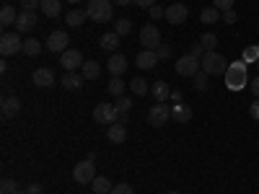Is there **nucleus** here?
<instances>
[{"label": "nucleus", "instance_id": "obj_1", "mask_svg": "<svg viewBox=\"0 0 259 194\" xmlns=\"http://www.w3.org/2000/svg\"><path fill=\"white\" fill-rule=\"evenodd\" d=\"M223 78H226V85H228L231 91H241L244 85L249 83V75H246V62H244V60L231 62Z\"/></svg>", "mask_w": 259, "mask_h": 194}, {"label": "nucleus", "instance_id": "obj_37", "mask_svg": "<svg viewBox=\"0 0 259 194\" xmlns=\"http://www.w3.org/2000/svg\"><path fill=\"white\" fill-rule=\"evenodd\" d=\"M13 191H18V184L13 179H3V181H0V194H13Z\"/></svg>", "mask_w": 259, "mask_h": 194}, {"label": "nucleus", "instance_id": "obj_3", "mask_svg": "<svg viewBox=\"0 0 259 194\" xmlns=\"http://www.w3.org/2000/svg\"><path fill=\"white\" fill-rule=\"evenodd\" d=\"M200 62H202V70L207 75H226V70H228V62H226V57L218 50H215V52H205Z\"/></svg>", "mask_w": 259, "mask_h": 194}, {"label": "nucleus", "instance_id": "obj_54", "mask_svg": "<svg viewBox=\"0 0 259 194\" xmlns=\"http://www.w3.org/2000/svg\"><path fill=\"white\" fill-rule=\"evenodd\" d=\"M256 68H259V62H256Z\"/></svg>", "mask_w": 259, "mask_h": 194}, {"label": "nucleus", "instance_id": "obj_2", "mask_svg": "<svg viewBox=\"0 0 259 194\" xmlns=\"http://www.w3.org/2000/svg\"><path fill=\"white\" fill-rule=\"evenodd\" d=\"M85 13H89V18L96 21V24H109L112 21V0H89Z\"/></svg>", "mask_w": 259, "mask_h": 194}, {"label": "nucleus", "instance_id": "obj_49", "mask_svg": "<svg viewBox=\"0 0 259 194\" xmlns=\"http://www.w3.org/2000/svg\"><path fill=\"white\" fill-rule=\"evenodd\" d=\"M171 99H174V104L182 101V91H171Z\"/></svg>", "mask_w": 259, "mask_h": 194}, {"label": "nucleus", "instance_id": "obj_44", "mask_svg": "<svg viewBox=\"0 0 259 194\" xmlns=\"http://www.w3.org/2000/svg\"><path fill=\"white\" fill-rule=\"evenodd\" d=\"M156 52H158V60H168V57H171V47H168V44H161Z\"/></svg>", "mask_w": 259, "mask_h": 194}, {"label": "nucleus", "instance_id": "obj_19", "mask_svg": "<svg viewBox=\"0 0 259 194\" xmlns=\"http://www.w3.org/2000/svg\"><path fill=\"white\" fill-rule=\"evenodd\" d=\"M171 119H177L179 124H187L192 119V106H187L184 101L174 104V106H171Z\"/></svg>", "mask_w": 259, "mask_h": 194}, {"label": "nucleus", "instance_id": "obj_45", "mask_svg": "<svg viewBox=\"0 0 259 194\" xmlns=\"http://www.w3.org/2000/svg\"><path fill=\"white\" fill-rule=\"evenodd\" d=\"M133 3L138 8H153V6H158V0H133Z\"/></svg>", "mask_w": 259, "mask_h": 194}, {"label": "nucleus", "instance_id": "obj_34", "mask_svg": "<svg viewBox=\"0 0 259 194\" xmlns=\"http://www.w3.org/2000/svg\"><path fill=\"white\" fill-rule=\"evenodd\" d=\"M114 31H117L119 36H127L130 31H133V21H130V18H119L117 24H114Z\"/></svg>", "mask_w": 259, "mask_h": 194}, {"label": "nucleus", "instance_id": "obj_51", "mask_svg": "<svg viewBox=\"0 0 259 194\" xmlns=\"http://www.w3.org/2000/svg\"><path fill=\"white\" fill-rule=\"evenodd\" d=\"M13 194H29V191H21V189H18V191H13Z\"/></svg>", "mask_w": 259, "mask_h": 194}, {"label": "nucleus", "instance_id": "obj_46", "mask_svg": "<svg viewBox=\"0 0 259 194\" xmlns=\"http://www.w3.org/2000/svg\"><path fill=\"white\" fill-rule=\"evenodd\" d=\"M249 88H251L254 99H259V75H256V78H251V83H249Z\"/></svg>", "mask_w": 259, "mask_h": 194}, {"label": "nucleus", "instance_id": "obj_43", "mask_svg": "<svg viewBox=\"0 0 259 194\" xmlns=\"http://www.w3.org/2000/svg\"><path fill=\"white\" fill-rule=\"evenodd\" d=\"M249 117H251V119H259V99H254V101L249 104Z\"/></svg>", "mask_w": 259, "mask_h": 194}, {"label": "nucleus", "instance_id": "obj_36", "mask_svg": "<svg viewBox=\"0 0 259 194\" xmlns=\"http://www.w3.org/2000/svg\"><path fill=\"white\" fill-rule=\"evenodd\" d=\"M207 73L202 70V73H197V75H194V88H197V91H207Z\"/></svg>", "mask_w": 259, "mask_h": 194}, {"label": "nucleus", "instance_id": "obj_10", "mask_svg": "<svg viewBox=\"0 0 259 194\" xmlns=\"http://www.w3.org/2000/svg\"><path fill=\"white\" fill-rule=\"evenodd\" d=\"M39 24V16L34 11H21L18 18H16V31L18 34H31Z\"/></svg>", "mask_w": 259, "mask_h": 194}, {"label": "nucleus", "instance_id": "obj_9", "mask_svg": "<svg viewBox=\"0 0 259 194\" xmlns=\"http://www.w3.org/2000/svg\"><path fill=\"white\" fill-rule=\"evenodd\" d=\"M94 119L99 122V124H114V122H119V114H117V106L114 104H99L96 109H94Z\"/></svg>", "mask_w": 259, "mask_h": 194}, {"label": "nucleus", "instance_id": "obj_31", "mask_svg": "<svg viewBox=\"0 0 259 194\" xmlns=\"http://www.w3.org/2000/svg\"><path fill=\"white\" fill-rule=\"evenodd\" d=\"M130 91H133L138 99H143V96L150 91V85L145 83V78H133V83H130Z\"/></svg>", "mask_w": 259, "mask_h": 194}, {"label": "nucleus", "instance_id": "obj_48", "mask_svg": "<svg viewBox=\"0 0 259 194\" xmlns=\"http://www.w3.org/2000/svg\"><path fill=\"white\" fill-rule=\"evenodd\" d=\"M26 191H29V194H41V184H36V181H34V184H29V186H26Z\"/></svg>", "mask_w": 259, "mask_h": 194}, {"label": "nucleus", "instance_id": "obj_11", "mask_svg": "<svg viewBox=\"0 0 259 194\" xmlns=\"http://www.w3.org/2000/svg\"><path fill=\"white\" fill-rule=\"evenodd\" d=\"M83 62H85V60H83V55H80L78 50H65V52L60 55V65L65 68V73H68V70H78Z\"/></svg>", "mask_w": 259, "mask_h": 194}, {"label": "nucleus", "instance_id": "obj_24", "mask_svg": "<svg viewBox=\"0 0 259 194\" xmlns=\"http://www.w3.org/2000/svg\"><path fill=\"white\" fill-rule=\"evenodd\" d=\"M41 13H45L47 18H57L62 13V0H41Z\"/></svg>", "mask_w": 259, "mask_h": 194}, {"label": "nucleus", "instance_id": "obj_20", "mask_svg": "<svg viewBox=\"0 0 259 194\" xmlns=\"http://www.w3.org/2000/svg\"><path fill=\"white\" fill-rule=\"evenodd\" d=\"M119 34L117 31H109V34H101V39H99V47L104 50V52H117V47H119Z\"/></svg>", "mask_w": 259, "mask_h": 194}, {"label": "nucleus", "instance_id": "obj_18", "mask_svg": "<svg viewBox=\"0 0 259 194\" xmlns=\"http://www.w3.org/2000/svg\"><path fill=\"white\" fill-rule=\"evenodd\" d=\"M106 137H109L112 142H117V145H122V142L127 140V127H124V122H114V124L106 127Z\"/></svg>", "mask_w": 259, "mask_h": 194}, {"label": "nucleus", "instance_id": "obj_40", "mask_svg": "<svg viewBox=\"0 0 259 194\" xmlns=\"http://www.w3.org/2000/svg\"><path fill=\"white\" fill-rule=\"evenodd\" d=\"M221 21H223V24H228V26H233L236 21H239V13H236V11L231 8V11H226V13H223V18H221Z\"/></svg>", "mask_w": 259, "mask_h": 194}, {"label": "nucleus", "instance_id": "obj_33", "mask_svg": "<svg viewBox=\"0 0 259 194\" xmlns=\"http://www.w3.org/2000/svg\"><path fill=\"white\" fill-rule=\"evenodd\" d=\"M200 44H202L205 52H215V50H218V36H215V34H202Z\"/></svg>", "mask_w": 259, "mask_h": 194}, {"label": "nucleus", "instance_id": "obj_22", "mask_svg": "<svg viewBox=\"0 0 259 194\" xmlns=\"http://www.w3.org/2000/svg\"><path fill=\"white\" fill-rule=\"evenodd\" d=\"M18 112H21V101L16 96H3V117L6 119H13Z\"/></svg>", "mask_w": 259, "mask_h": 194}, {"label": "nucleus", "instance_id": "obj_50", "mask_svg": "<svg viewBox=\"0 0 259 194\" xmlns=\"http://www.w3.org/2000/svg\"><path fill=\"white\" fill-rule=\"evenodd\" d=\"M112 3H117V6H127V3H133V0H112Z\"/></svg>", "mask_w": 259, "mask_h": 194}, {"label": "nucleus", "instance_id": "obj_35", "mask_svg": "<svg viewBox=\"0 0 259 194\" xmlns=\"http://www.w3.org/2000/svg\"><path fill=\"white\" fill-rule=\"evenodd\" d=\"M244 62H246V65H249V62H259V44H251V47L244 50Z\"/></svg>", "mask_w": 259, "mask_h": 194}, {"label": "nucleus", "instance_id": "obj_38", "mask_svg": "<svg viewBox=\"0 0 259 194\" xmlns=\"http://www.w3.org/2000/svg\"><path fill=\"white\" fill-rule=\"evenodd\" d=\"M233 3H236V0H212V6H215V8H218L221 13H226V11H231V8H233Z\"/></svg>", "mask_w": 259, "mask_h": 194}, {"label": "nucleus", "instance_id": "obj_23", "mask_svg": "<svg viewBox=\"0 0 259 194\" xmlns=\"http://www.w3.org/2000/svg\"><path fill=\"white\" fill-rule=\"evenodd\" d=\"M150 93H153V99H158V101H166V99H171V85L158 78L153 85H150Z\"/></svg>", "mask_w": 259, "mask_h": 194}, {"label": "nucleus", "instance_id": "obj_15", "mask_svg": "<svg viewBox=\"0 0 259 194\" xmlns=\"http://www.w3.org/2000/svg\"><path fill=\"white\" fill-rule=\"evenodd\" d=\"M31 80H34L36 88H50V85H55V73L50 68H36Z\"/></svg>", "mask_w": 259, "mask_h": 194}, {"label": "nucleus", "instance_id": "obj_28", "mask_svg": "<svg viewBox=\"0 0 259 194\" xmlns=\"http://www.w3.org/2000/svg\"><path fill=\"white\" fill-rule=\"evenodd\" d=\"M91 186H94L96 194H112V189H114V184L106 179V176H96V179L91 181Z\"/></svg>", "mask_w": 259, "mask_h": 194}, {"label": "nucleus", "instance_id": "obj_21", "mask_svg": "<svg viewBox=\"0 0 259 194\" xmlns=\"http://www.w3.org/2000/svg\"><path fill=\"white\" fill-rule=\"evenodd\" d=\"M80 75H83L85 80H99V75H101V65H99L96 60H85V62L80 65Z\"/></svg>", "mask_w": 259, "mask_h": 194}, {"label": "nucleus", "instance_id": "obj_29", "mask_svg": "<svg viewBox=\"0 0 259 194\" xmlns=\"http://www.w3.org/2000/svg\"><path fill=\"white\" fill-rule=\"evenodd\" d=\"M114 106H117L119 122H124V119H127V114H130V109H133V99H127V96H119V99L114 101Z\"/></svg>", "mask_w": 259, "mask_h": 194}, {"label": "nucleus", "instance_id": "obj_42", "mask_svg": "<svg viewBox=\"0 0 259 194\" xmlns=\"http://www.w3.org/2000/svg\"><path fill=\"white\" fill-rule=\"evenodd\" d=\"M112 194H135V191H133V186H130V184H114Z\"/></svg>", "mask_w": 259, "mask_h": 194}, {"label": "nucleus", "instance_id": "obj_32", "mask_svg": "<svg viewBox=\"0 0 259 194\" xmlns=\"http://www.w3.org/2000/svg\"><path fill=\"white\" fill-rule=\"evenodd\" d=\"M109 93H112L114 99L124 96V80H122L119 75H112V80H109Z\"/></svg>", "mask_w": 259, "mask_h": 194}, {"label": "nucleus", "instance_id": "obj_52", "mask_svg": "<svg viewBox=\"0 0 259 194\" xmlns=\"http://www.w3.org/2000/svg\"><path fill=\"white\" fill-rule=\"evenodd\" d=\"M68 3H80V0H68Z\"/></svg>", "mask_w": 259, "mask_h": 194}, {"label": "nucleus", "instance_id": "obj_16", "mask_svg": "<svg viewBox=\"0 0 259 194\" xmlns=\"http://www.w3.org/2000/svg\"><path fill=\"white\" fill-rule=\"evenodd\" d=\"M127 68H130V62H127V57H124L122 52H114V55L109 57V62H106V70H109L112 75H124Z\"/></svg>", "mask_w": 259, "mask_h": 194}, {"label": "nucleus", "instance_id": "obj_8", "mask_svg": "<svg viewBox=\"0 0 259 194\" xmlns=\"http://www.w3.org/2000/svg\"><path fill=\"white\" fill-rule=\"evenodd\" d=\"M140 47L143 50H158L161 47V31L153 24H145L140 29Z\"/></svg>", "mask_w": 259, "mask_h": 194}, {"label": "nucleus", "instance_id": "obj_26", "mask_svg": "<svg viewBox=\"0 0 259 194\" xmlns=\"http://www.w3.org/2000/svg\"><path fill=\"white\" fill-rule=\"evenodd\" d=\"M39 52H41V41L36 36H26L24 39V55L26 57H39Z\"/></svg>", "mask_w": 259, "mask_h": 194}, {"label": "nucleus", "instance_id": "obj_6", "mask_svg": "<svg viewBox=\"0 0 259 194\" xmlns=\"http://www.w3.org/2000/svg\"><path fill=\"white\" fill-rule=\"evenodd\" d=\"M200 68H202L200 57H194V55H189V52L177 60V73H179L182 78H194V75L200 73Z\"/></svg>", "mask_w": 259, "mask_h": 194}, {"label": "nucleus", "instance_id": "obj_17", "mask_svg": "<svg viewBox=\"0 0 259 194\" xmlns=\"http://www.w3.org/2000/svg\"><path fill=\"white\" fill-rule=\"evenodd\" d=\"M60 83H62V88H65V91H80V88H83V83H85V78L78 75L75 70H68V73L60 78Z\"/></svg>", "mask_w": 259, "mask_h": 194}, {"label": "nucleus", "instance_id": "obj_5", "mask_svg": "<svg viewBox=\"0 0 259 194\" xmlns=\"http://www.w3.org/2000/svg\"><path fill=\"white\" fill-rule=\"evenodd\" d=\"M18 52H24V39L16 36V31H3L0 34V55L13 57Z\"/></svg>", "mask_w": 259, "mask_h": 194}, {"label": "nucleus", "instance_id": "obj_14", "mask_svg": "<svg viewBox=\"0 0 259 194\" xmlns=\"http://www.w3.org/2000/svg\"><path fill=\"white\" fill-rule=\"evenodd\" d=\"M135 65L140 70H153L158 65V52L156 50H140V55L135 57Z\"/></svg>", "mask_w": 259, "mask_h": 194}, {"label": "nucleus", "instance_id": "obj_53", "mask_svg": "<svg viewBox=\"0 0 259 194\" xmlns=\"http://www.w3.org/2000/svg\"><path fill=\"white\" fill-rule=\"evenodd\" d=\"M168 194H179V191H168Z\"/></svg>", "mask_w": 259, "mask_h": 194}, {"label": "nucleus", "instance_id": "obj_13", "mask_svg": "<svg viewBox=\"0 0 259 194\" xmlns=\"http://www.w3.org/2000/svg\"><path fill=\"white\" fill-rule=\"evenodd\" d=\"M187 16H189V8L182 6V3H174V6H168V8H166V21H168V24H174V26L184 24Z\"/></svg>", "mask_w": 259, "mask_h": 194}, {"label": "nucleus", "instance_id": "obj_39", "mask_svg": "<svg viewBox=\"0 0 259 194\" xmlns=\"http://www.w3.org/2000/svg\"><path fill=\"white\" fill-rule=\"evenodd\" d=\"M21 11H36V6H41V0H18Z\"/></svg>", "mask_w": 259, "mask_h": 194}, {"label": "nucleus", "instance_id": "obj_30", "mask_svg": "<svg viewBox=\"0 0 259 194\" xmlns=\"http://www.w3.org/2000/svg\"><path fill=\"white\" fill-rule=\"evenodd\" d=\"M16 18H18V13H16L13 6H3V8H0V24H3L6 29H8L11 24H16Z\"/></svg>", "mask_w": 259, "mask_h": 194}, {"label": "nucleus", "instance_id": "obj_27", "mask_svg": "<svg viewBox=\"0 0 259 194\" xmlns=\"http://www.w3.org/2000/svg\"><path fill=\"white\" fill-rule=\"evenodd\" d=\"M223 18V13L215 8V6H210V8H202V13H200V21L202 24H218V21Z\"/></svg>", "mask_w": 259, "mask_h": 194}, {"label": "nucleus", "instance_id": "obj_12", "mask_svg": "<svg viewBox=\"0 0 259 194\" xmlns=\"http://www.w3.org/2000/svg\"><path fill=\"white\" fill-rule=\"evenodd\" d=\"M68 44H70V36L65 34V31H52L50 36H47V50L50 52H65L68 50Z\"/></svg>", "mask_w": 259, "mask_h": 194}, {"label": "nucleus", "instance_id": "obj_41", "mask_svg": "<svg viewBox=\"0 0 259 194\" xmlns=\"http://www.w3.org/2000/svg\"><path fill=\"white\" fill-rule=\"evenodd\" d=\"M148 13H150V18H153V21H158V18H166V8H161V6L148 8Z\"/></svg>", "mask_w": 259, "mask_h": 194}, {"label": "nucleus", "instance_id": "obj_7", "mask_svg": "<svg viewBox=\"0 0 259 194\" xmlns=\"http://www.w3.org/2000/svg\"><path fill=\"white\" fill-rule=\"evenodd\" d=\"M168 119H171V106L166 101H158V104L150 106V112H148V124L150 127H163Z\"/></svg>", "mask_w": 259, "mask_h": 194}, {"label": "nucleus", "instance_id": "obj_25", "mask_svg": "<svg viewBox=\"0 0 259 194\" xmlns=\"http://www.w3.org/2000/svg\"><path fill=\"white\" fill-rule=\"evenodd\" d=\"M85 18H89V13L80 11V8H75V11H70L68 16H65V24L73 26V29H78V26H83V21H85Z\"/></svg>", "mask_w": 259, "mask_h": 194}, {"label": "nucleus", "instance_id": "obj_4", "mask_svg": "<svg viewBox=\"0 0 259 194\" xmlns=\"http://www.w3.org/2000/svg\"><path fill=\"white\" fill-rule=\"evenodd\" d=\"M94 161H96L94 153H89V158L80 161V163L73 168V181H78V184H91V181L96 179V166H94Z\"/></svg>", "mask_w": 259, "mask_h": 194}, {"label": "nucleus", "instance_id": "obj_47", "mask_svg": "<svg viewBox=\"0 0 259 194\" xmlns=\"http://www.w3.org/2000/svg\"><path fill=\"white\" fill-rule=\"evenodd\" d=\"M189 55H194V57H202V55H205V50H202V44H194V47L189 50Z\"/></svg>", "mask_w": 259, "mask_h": 194}]
</instances>
